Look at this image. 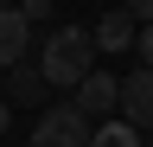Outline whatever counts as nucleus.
<instances>
[{"label":"nucleus","instance_id":"20e7f679","mask_svg":"<svg viewBox=\"0 0 153 147\" xmlns=\"http://www.w3.org/2000/svg\"><path fill=\"white\" fill-rule=\"evenodd\" d=\"M70 102H76V115H115V109H121V77H108V70L96 64L89 77L76 83V96H70Z\"/></svg>","mask_w":153,"mask_h":147},{"label":"nucleus","instance_id":"f8f14e48","mask_svg":"<svg viewBox=\"0 0 153 147\" xmlns=\"http://www.w3.org/2000/svg\"><path fill=\"white\" fill-rule=\"evenodd\" d=\"M7 128H13V109H7V96H0V134H7Z\"/></svg>","mask_w":153,"mask_h":147},{"label":"nucleus","instance_id":"9d476101","mask_svg":"<svg viewBox=\"0 0 153 147\" xmlns=\"http://www.w3.org/2000/svg\"><path fill=\"white\" fill-rule=\"evenodd\" d=\"M128 13H134V26H153V0H128Z\"/></svg>","mask_w":153,"mask_h":147},{"label":"nucleus","instance_id":"39448f33","mask_svg":"<svg viewBox=\"0 0 153 147\" xmlns=\"http://www.w3.org/2000/svg\"><path fill=\"white\" fill-rule=\"evenodd\" d=\"M26 51H32V19L19 13V0H13V7H0V70H19Z\"/></svg>","mask_w":153,"mask_h":147},{"label":"nucleus","instance_id":"7ed1b4c3","mask_svg":"<svg viewBox=\"0 0 153 147\" xmlns=\"http://www.w3.org/2000/svg\"><path fill=\"white\" fill-rule=\"evenodd\" d=\"M128 128H140V134H153V70H128L121 77V109H115Z\"/></svg>","mask_w":153,"mask_h":147},{"label":"nucleus","instance_id":"6e6552de","mask_svg":"<svg viewBox=\"0 0 153 147\" xmlns=\"http://www.w3.org/2000/svg\"><path fill=\"white\" fill-rule=\"evenodd\" d=\"M89 147H147V141H140V128H128L121 115H108V122L89 128Z\"/></svg>","mask_w":153,"mask_h":147},{"label":"nucleus","instance_id":"423d86ee","mask_svg":"<svg viewBox=\"0 0 153 147\" xmlns=\"http://www.w3.org/2000/svg\"><path fill=\"white\" fill-rule=\"evenodd\" d=\"M134 39H140V26H134V13H102V26H96V51H128Z\"/></svg>","mask_w":153,"mask_h":147},{"label":"nucleus","instance_id":"1a4fd4ad","mask_svg":"<svg viewBox=\"0 0 153 147\" xmlns=\"http://www.w3.org/2000/svg\"><path fill=\"white\" fill-rule=\"evenodd\" d=\"M19 13H26V19L38 26V19H45V13H51V0H19Z\"/></svg>","mask_w":153,"mask_h":147},{"label":"nucleus","instance_id":"0eeeda50","mask_svg":"<svg viewBox=\"0 0 153 147\" xmlns=\"http://www.w3.org/2000/svg\"><path fill=\"white\" fill-rule=\"evenodd\" d=\"M45 77H38V64H19V70H7V109L13 102H45Z\"/></svg>","mask_w":153,"mask_h":147},{"label":"nucleus","instance_id":"ddd939ff","mask_svg":"<svg viewBox=\"0 0 153 147\" xmlns=\"http://www.w3.org/2000/svg\"><path fill=\"white\" fill-rule=\"evenodd\" d=\"M0 7H13V0H0Z\"/></svg>","mask_w":153,"mask_h":147},{"label":"nucleus","instance_id":"4468645a","mask_svg":"<svg viewBox=\"0 0 153 147\" xmlns=\"http://www.w3.org/2000/svg\"><path fill=\"white\" fill-rule=\"evenodd\" d=\"M147 147H153V134H147Z\"/></svg>","mask_w":153,"mask_h":147},{"label":"nucleus","instance_id":"f03ea898","mask_svg":"<svg viewBox=\"0 0 153 147\" xmlns=\"http://www.w3.org/2000/svg\"><path fill=\"white\" fill-rule=\"evenodd\" d=\"M89 115H76V102H57V109H45V115L32 122V141L26 147H89Z\"/></svg>","mask_w":153,"mask_h":147},{"label":"nucleus","instance_id":"9b49d317","mask_svg":"<svg viewBox=\"0 0 153 147\" xmlns=\"http://www.w3.org/2000/svg\"><path fill=\"white\" fill-rule=\"evenodd\" d=\"M134 45H140V64L153 70V26H140V39H134Z\"/></svg>","mask_w":153,"mask_h":147},{"label":"nucleus","instance_id":"f257e3e1","mask_svg":"<svg viewBox=\"0 0 153 147\" xmlns=\"http://www.w3.org/2000/svg\"><path fill=\"white\" fill-rule=\"evenodd\" d=\"M89 70H96V32H83V26H57L38 45V77L51 90H76Z\"/></svg>","mask_w":153,"mask_h":147}]
</instances>
